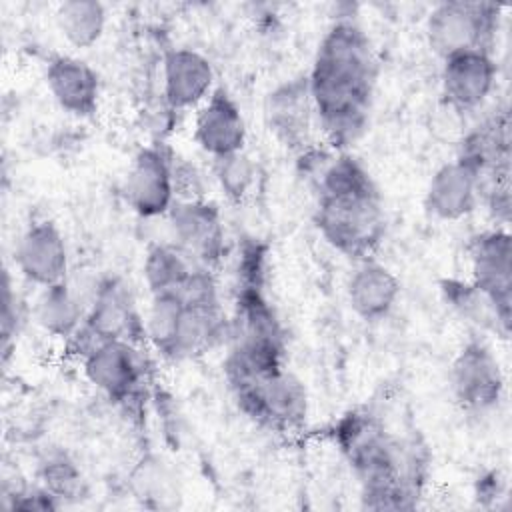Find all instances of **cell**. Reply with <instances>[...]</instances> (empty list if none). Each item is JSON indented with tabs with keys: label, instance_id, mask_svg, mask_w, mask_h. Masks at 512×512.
Masks as SVG:
<instances>
[{
	"label": "cell",
	"instance_id": "cell-1",
	"mask_svg": "<svg viewBox=\"0 0 512 512\" xmlns=\"http://www.w3.org/2000/svg\"><path fill=\"white\" fill-rule=\"evenodd\" d=\"M330 438L352 468L364 510H412L424 496L430 452L418 436H396L366 408L344 412Z\"/></svg>",
	"mask_w": 512,
	"mask_h": 512
},
{
	"label": "cell",
	"instance_id": "cell-2",
	"mask_svg": "<svg viewBox=\"0 0 512 512\" xmlns=\"http://www.w3.org/2000/svg\"><path fill=\"white\" fill-rule=\"evenodd\" d=\"M376 74V56L362 26L354 18H336L306 74L316 126L330 148L344 150L366 132Z\"/></svg>",
	"mask_w": 512,
	"mask_h": 512
},
{
	"label": "cell",
	"instance_id": "cell-3",
	"mask_svg": "<svg viewBox=\"0 0 512 512\" xmlns=\"http://www.w3.org/2000/svg\"><path fill=\"white\" fill-rule=\"evenodd\" d=\"M224 378L236 406L254 424L280 434L300 432L306 426L308 390L286 366L264 374L224 368Z\"/></svg>",
	"mask_w": 512,
	"mask_h": 512
},
{
	"label": "cell",
	"instance_id": "cell-4",
	"mask_svg": "<svg viewBox=\"0 0 512 512\" xmlns=\"http://www.w3.org/2000/svg\"><path fill=\"white\" fill-rule=\"evenodd\" d=\"M314 226L324 242L358 262L374 258L386 236V212L380 190L316 196Z\"/></svg>",
	"mask_w": 512,
	"mask_h": 512
},
{
	"label": "cell",
	"instance_id": "cell-5",
	"mask_svg": "<svg viewBox=\"0 0 512 512\" xmlns=\"http://www.w3.org/2000/svg\"><path fill=\"white\" fill-rule=\"evenodd\" d=\"M148 350L142 342L100 340L78 356L80 370L106 400L136 410L148 396L152 378Z\"/></svg>",
	"mask_w": 512,
	"mask_h": 512
},
{
	"label": "cell",
	"instance_id": "cell-6",
	"mask_svg": "<svg viewBox=\"0 0 512 512\" xmlns=\"http://www.w3.org/2000/svg\"><path fill=\"white\" fill-rule=\"evenodd\" d=\"M100 340H144V312L132 286L118 274H102L94 278L88 310L82 328L66 344L78 358L88 346Z\"/></svg>",
	"mask_w": 512,
	"mask_h": 512
},
{
	"label": "cell",
	"instance_id": "cell-7",
	"mask_svg": "<svg viewBox=\"0 0 512 512\" xmlns=\"http://www.w3.org/2000/svg\"><path fill=\"white\" fill-rule=\"evenodd\" d=\"M502 6L484 0H446L432 6L424 34L430 50L442 60L464 50L494 52Z\"/></svg>",
	"mask_w": 512,
	"mask_h": 512
},
{
	"label": "cell",
	"instance_id": "cell-8",
	"mask_svg": "<svg viewBox=\"0 0 512 512\" xmlns=\"http://www.w3.org/2000/svg\"><path fill=\"white\" fill-rule=\"evenodd\" d=\"M448 384L458 406L470 414H486L504 398L506 376L492 346L480 338H468L448 368Z\"/></svg>",
	"mask_w": 512,
	"mask_h": 512
},
{
	"label": "cell",
	"instance_id": "cell-9",
	"mask_svg": "<svg viewBox=\"0 0 512 512\" xmlns=\"http://www.w3.org/2000/svg\"><path fill=\"white\" fill-rule=\"evenodd\" d=\"M170 242L194 264L218 270L228 256V238L220 206L206 198L176 200L168 216Z\"/></svg>",
	"mask_w": 512,
	"mask_h": 512
},
{
	"label": "cell",
	"instance_id": "cell-10",
	"mask_svg": "<svg viewBox=\"0 0 512 512\" xmlns=\"http://www.w3.org/2000/svg\"><path fill=\"white\" fill-rule=\"evenodd\" d=\"M174 150L162 140L142 146L130 160L124 176V198L128 208L144 218H166L176 204V188L172 174Z\"/></svg>",
	"mask_w": 512,
	"mask_h": 512
},
{
	"label": "cell",
	"instance_id": "cell-11",
	"mask_svg": "<svg viewBox=\"0 0 512 512\" xmlns=\"http://www.w3.org/2000/svg\"><path fill=\"white\" fill-rule=\"evenodd\" d=\"M264 124L270 136L290 152L300 154L314 142L316 114L304 74L286 78L264 96Z\"/></svg>",
	"mask_w": 512,
	"mask_h": 512
},
{
	"label": "cell",
	"instance_id": "cell-12",
	"mask_svg": "<svg viewBox=\"0 0 512 512\" xmlns=\"http://www.w3.org/2000/svg\"><path fill=\"white\" fill-rule=\"evenodd\" d=\"M498 84L494 52L464 50L442 58L440 92L444 104L458 114H474L492 98Z\"/></svg>",
	"mask_w": 512,
	"mask_h": 512
},
{
	"label": "cell",
	"instance_id": "cell-13",
	"mask_svg": "<svg viewBox=\"0 0 512 512\" xmlns=\"http://www.w3.org/2000/svg\"><path fill=\"white\" fill-rule=\"evenodd\" d=\"M14 268L32 286L46 288L70 276V248L54 220L26 224L14 244Z\"/></svg>",
	"mask_w": 512,
	"mask_h": 512
},
{
	"label": "cell",
	"instance_id": "cell-14",
	"mask_svg": "<svg viewBox=\"0 0 512 512\" xmlns=\"http://www.w3.org/2000/svg\"><path fill=\"white\" fill-rule=\"evenodd\" d=\"M466 252L470 280L504 318L512 320V236L508 228L492 226L472 234Z\"/></svg>",
	"mask_w": 512,
	"mask_h": 512
},
{
	"label": "cell",
	"instance_id": "cell-15",
	"mask_svg": "<svg viewBox=\"0 0 512 512\" xmlns=\"http://www.w3.org/2000/svg\"><path fill=\"white\" fill-rule=\"evenodd\" d=\"M216 90V72L206 54L190 46L168 48L160 62V96L176 112L196 110Z\"/></svg>",
	"mask_w": 512,
	"mask_h": 512
},
{
	"label": "cell",
	"instance_id": "cell-16",
	"mask_svg": "<svg viewBox=\"0 0 512 512\" xmlns=\"http://www.w3.org/2000/svg\"><path fill=\"white\" fill-rule=\"evenodd\" d=\"M192 140L206 156H210V160L246 148V118L240 104L226 88L216 86L204 104L194 110Z\"/></svg>",
	"mask_w": 512,
	"mask_h": 512
},
{
	"label": "cell",
	"instance_id": "cell-17",
	"mask_svg": "<svg viewBox=\"0 0 512 512\" xmlns=\"http://www.w3.org/2000/svg\"><path fill=\"white\" fill-rule=\"evenodd\" d=\"M44 84L56 106L72 118L86 120L100 108L98 72L80 56L54 54L44 66Z\"/></svg>",
	"mask_w": 512,
	"mask_h": 512
},
{
	"label": "cell",
	"instance_id": "cell-18",
	"mask_svg": "<svg viewBox=\"0 0 512 512\" xmlns=\"http://www.w3.org/2000/svg\"><path fill=\"white\" fill-rule=\"evenodd\" d=\"M512 122L506 104H496L472 128H468L456 148V160L470 168L478 178L488 172L510 168L512 160Z\"/></svg>",
	"mask_w": 512,
	"mask_h": 512
},
{
	"label": "cell",
	"instance_id": "cell-19",
	"mask_svg": "<svg viewBox=\"0 0 512 512\" xmlns=\"http://www.w3.org/2000/svg\"><path fill=\"white\" fill-rule=\"evenodd\" d=\"M400 292L398 276L376 258L354 262L346 278L348 306L364 322L388 318L400 300Z\"/></svg>",
	"mask_w": 512,
	"mask_h": 512
},
{
	"label": "cell",
	"instance_id": "cell-20",
	"mask_svg": "<svg viewBox=\"0 0 512 512\" xmlns=\"http://www.w3.org/2000/svg\"><path fill=\"white\" fill-rule=\"evenodd\" d=\"M480 206V178L456 158L438 166L424 190L426 212L440 222H460Z\"/></svg>",
	"mask_w": 512,
	"mask_h": 512
},
{
	"label": "cell",
	"instance_id": "cell-21",
	"mask_svg": "<svg viewBox=\"0 0 512 512\" xmlns=\"http://www.w3.org/2000/svg\"><path fill=\"white\" fill-rule=\"evenodd\" d=\"M92 282L94 278L86 284V288H80V284L68 276L58 284L40 288L30 308L32 320L50 338L62 340L64 344L70 342L86 320Z\"/></svg>",
	"mask_w": 512,
	"mask_h": 512
},
{
	"label": "cell",
	"instance_id": "cell-22",
	"mask_svg": "<svg viewBox=\"0 0 512 512\" xmlns=\"http://www.w3.org/2000/svg\"><path fill=\"white\" fill-rule=\"evenodd\" d=\"M442 302L466 324L478 332L506 340L512 320L504 318L492 300L470 278H442L438 284Z\"/></svg>",
	"mask_w": 512,
	"mask_h": 512
},
{
	"label": "cell",
	"instance_id": "cell-23",
	"mask_svg": "<svg viewBox=\"0 0 512 512\" xmlns=\"http://www.w3.org/2000/svg\"><path fill=\"white\" fill-rule=\"evenodd\" d=\"M54 18L62 40L76 50L96 46L108 26V10L98 0H66L56 6Z\"/></svg>",
	"mask_w": 512,
	"mask_h": 512
},
{
	"label": "cell",
	"instance_id": "cell-24",
	"mask_svg": "<svg viewBox=\"0 0 512 512\" xmlns=\"http://www.w3.org/2000/svg\"><path fill=\"white\" fill-rule=\"evenodd\" d=\"M196 266L174 242H152L142 258V280L150 296L178 292Z\"/></svg>",
	"mask_w": 512,
	"mask_h": 512
},
{
	"label": "cell",
	"instance_id": "cell-25",
	"mask_svg": "<svg viewBox=\"0 0 512 512\" xmlns=\"http://www.w3.org/2000/svg\"><path fill=\"white\" fill-rule=\"evenodd\" d=\"M184 302L178 292L154 294L144 310V340L150 352L166 362H176V342L180 332Z\"/></svg>",
	"mask_w": 512,
	"mask_h": 512
},
{
	"label": "cell",
	"instance_id": "cell-26",
	"mask_svg": "<svg viewBox=\"0 0 512 512\" xmlns=\"http://www.w3.org/2000/svg\"><path fill=\"white\" fill-rule=\"evenodd\" d=\"M36 482L54 494L62 506L80 500L86 492V480L76 460L62 448L46 450L36 464Z\"/></svg>",
	"mask_w": 512,
	"mask_h": 512
},
{
	"label": "cell",
	"instance_id": "cell-27",
	"mask_svg": "<svg viewBox=\"0 0 512 512\" xmlns=\"http://www.w3.org/2000/svg\"><path fill=\"white\" fill-rule=\"evenodd\" d=\"M210 174L224 198L232 204H242L256 186V164L246 150L214 158L210 162Z\"/></svg>",
	"mask_w": 512,
	"mask_h": 512
},
{
	"label": "cell",
	"instance_id": "cell-28",
	"mask_svg": "<svg viewBox=\"0 0 512 512\" xmlns=\"http://www.w3.org/2000/svg\"><path fill=\"white\" fill-rule=\"evenodd\" d=\"M234 288H254L266 290L270 278V248L260 238H244L238 244L234 264H232Z\"/></svg>",
	"mask_w": 512,
	"mask_h": 512
},
{
	"label": "cell",
	"instance_id": "cell-29",
	"mask_svg": "<svg viewBox=\"0 0 512 512\" xmlns=\"http://www.w3.org/2000/svg\"><path fill=\"white\" fill-rule=\"evenodd\" d=\"M4 506L8 510L48 512L62 508V502L34 480L32 484L16 482V486L12 488L4 486Z\"/></svg>",
	"mask_w": 512,
	"mask_h": 512
},
{
	"label": "cell",
	"instance_id": "cell-30",
	"mask_svg": "<svg viewBox=\"0 0 512 512\" xmlns=\"http://www.w3.org/2000/svg\"><path fill=\"white\" fill-rule=\"evenodd\" d=\"M172 174H174L176 200L206 198V176L194 162L174 152Z\"/></svg>",
	"mask_w": 512,
	"mask_h": 512
},
{
	"label": "cell",
	"instance_id": "cell-31",
	"mask_svg": "<svg viewBox=\"0 0 512 512\" xmlns=\"http://www.w3.org/2000/svg\"><path fill=\"white\" fill-rule=\"evenodd\" d=\"M24 322V304L12 288L10 274H4V290H2V346H4V356L8 352L10 342L16 340L20 326Z\"/></svg>",
	"mask_w": 512,
	"mask_h": 512
},
{
	"label": "cell",
	"instance_id": "cell-32",
	"mask_svg": "<svg viewBox=\"0 0 512 512\" xmlns=\"http://www.w3.org/2000/svg\"><path fill=\"white\" fill-rule=\"evenodd\" d=\"M472 494L478 506L482 508H492L498 504L500 498L506 496V478L498 468L484 470L476 476Z\"/></svg>",
	"mask_w": 512,
	"mask_h": 512
}]
</instances>
